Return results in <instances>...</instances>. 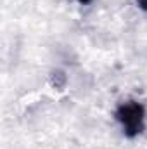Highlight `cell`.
<instances>
[{"label":"cell","instance_id":"cell-1","mask_svg":"<svg viewBox=\"0 0 147 149\" xmlns=\"http://www.w3.org/2000/svg\"><path fill=\"white\" fill-rule=\"evenodd\" d=\"M116 118L121 121L125 132L128 135H137L144 128V109L137 102L121 104L116 111Z\"/></svg>","mask_w":147,"mask_h":149},{"label":"cell","instance_id":"cell-2","mask_svg":"<svg viewBox=\"0 0 147 149\" xmlns=\"http://www.w3.org/2000/svg\"><path fill=\"white\" fill-rule=\"evenodd\" d=\"M139 3H140V7H142L144 10H147V0H139Z\"/></svg>","mask_w":147,"mask_h":149},{"label":"cell","instance_id":"cell-3","mask_svg":"<svg viewBox=\"0 0 147 149\" xmlns=\"http://www.w3.org/2000/svg\"><path fill=\"white\" fill-rule=\"evenodd\" d=\"M80 2H83V3H85V2H90V0H80Z\"/></svg>","mask_w":147,"mask_h":149}]
</instances>
